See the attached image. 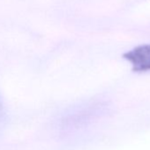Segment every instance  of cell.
Instances as JSON below:
<instances>
[{"mask_svg":"<svg viewBox=\"0 0 150 150\" xmlns=\"http://www.w3.org/2000/svg\"><path fill=\"white\" fill-rule=\"evenodd\" d=\"M135 71H150V44L141 45L124 54Z\"/></svg>","mask_w":150,"mask_h":150,"instance_id":"6da1fadb","label":"cell"}]
</instances>
